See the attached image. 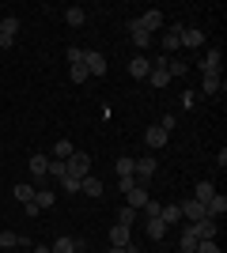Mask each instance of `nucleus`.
Listing matches in <instances>:
<instances>
[{"mask_svg":"<svg viewBox=\"0 0 227 253\" xmlns=\"http://www.w3.org/2000/svg\"><path fill=\"white\" fill-rule=\"evenodd\" d=\"M65 174L68 178H87V174H91V155H84V151H72V155L65 159Z\"/></svg>","mask_w":227,"mask_h":253,"instance_id":"obj_1","label":"nucleus"},{"mask_svg":"<svg viewBox=\"0 0 227 253\" xmlns=\"http://www.w3.org/2000/svg\"><path fill=\"white\" fill-rule=\"evenodd\" d=\"M155 159L151 155H140V159H133V181H136V185H148L151 178H155Z\"/></svg>","mask_w":227,"mask_h":253,"instance_id":"obj_2","label":"nucleus"},{"mask_svg":"<svg viewBox=\"0 0 227 253\" xmlns=\"http://www.w3.org/2000/svg\"><path fill=\"white\" fill-rule=\"evenodd\" d=\"M148 84L155 87V91H163V87L171 84V72H167V57H155V61H151V72H148Z\"/></svg>","mask_w":227,"mask_h":253,"instance_id":"obj_3","label":"nucleus"},{"mask_svg":"<svg viewBox=\"0 0 227 253\" xmlns=\"http://www.w3.org/2000/svg\"><path fill=\"white\" fill-rule=\"evenodd\" d=\"M185 227H189V234H193L197 242H208V238H216V234H220L216 219H197V223H185Z\"/></svg>","mask_w":227,"mask_h":253,"instance_id":"obj_4","label":"nucleus"},{"mask_svg":"<svg viewBox=\"0 0 227 253\" xmlns=\"http://www.w3.org/2000/svg\"><path fill=\"white\" fill-rule=\"evenodd\" d=\"M84 68H87V76H98V80H102V76H106V57L98 49H84Z\"/></svg>","mask_w":227,"mask_h":253,"instance_id":"obj_5","label":"nucleus"},{"mask_svg":"<svg viewBox=\"0 0 227 253\" xmlns=\"http://www.w3.org/2000/svg\"><path fill=\"white\" fill-rule=\"evenodd\" d=\"M178 42H182L185 49H201V45H205V31H201V27H178Z\"/></svg>","mask_w":227,"mask_h":253,"instance_id":"obj_6","label":"nucleus"},{"mask_svg":"<svg viewBox=\"0 0 227 253\" xmlns=\"http://www.w3.org/2000/svg\"><path fill=\"white\" fill-rule=\"evenodd\" d=\"M220 64H224V53H220V49H208L205 57H201V64H197V72H201V76H212V72H220Z\"/></svg>","mask_w":227,"mask_h":253,"instance_id":"obj_7","label":"nucleus"},{"mask_svg":"<svg viewBox=\"0 0 227 253\" xmlns=\"http://www.w3.org/2000/svg\"><path fill=\"white\" fill-rule=\"evenodd\" d=\"M178 208H182V223H197V219H205V204H197L193 197H185Z\"/></svg>","mask_w":227,"mask_h":253,"instance_id":"obj_8","label":"nucleus"},{"mask_svg":"<svg viewBox=\"0 0 227 253\" xmlns=\"http://www.w3.org/2000/svg\"><path fill=\"white\" fill-rule=\"evenodd\" d=\"M15 34H19V15H8V19H0V42L11 45V42H15Z\"/></svg>","mask_w":227,"mask_h":253,"instance_id":"obj_9","label":"nucleus"},{"mask_svg":"<svg viewBox=\"0 0 227 253\" xmlns=\"http://www.w3.org/2000/svg\"><path fill=\"white\" fill-rule=\"evenodd\" d=\"M167 140H171V132H163L159 125H151V128H144V144H148L151 151H155V148H167Z\"/></svg>","mask_w":227,"mask_h":253,"instance_id":"obj_10","label":"nucleus"},{"mask_svg":"<svg viewBox=\"0 0 227 253\" xmlns=\"http://www.w3.org/2000/svg\"><path fill=\"white\" fill-rule=\"evenodd\" d=\"M110 246H133V227L114 223V227H110Z\"/></svg>","mask_w":227,"mask_h":253,"instance_id":"obj_11","label":"nucleus"},{"mask_svg":"<svg viewBox=\"0 0 227 253\" xmlns=\"http://www.w3.org/2000/svg\"><path fill=\"white\" fill-rule=\"evenodd\" d=\"M136 23H140V31H148L155 38V31H163V11H144Z\"/></svg>","mask_w":227,"mask_h":253,"instance_id":"obj_12","label":"nucleus"},{"mask_svg":"<svg viewBox=\"0 0 227 253\" xmlns=\"http://www.w3.org/2000/svg\"><path fill=\"white\" fill-rule=\"evenodd\" d=\"M125 201H129V208H136V211H140L144 204L151 201V193H148V185H133V189L125 193Z\"/></svg>","mask_w":227,"mask_h":253,"instance_id":"obj_13","label":"nucleus"},{"mask_svg":"<svg viewBox=\"0 0 227 253\" xmlns=\"http://www.w3.org/2000/svg\"><path fill=\"white\" fill-rule=\"evenodd\" d=\"M129 34H133V45H136V49H148V45L155 42L148 31H140V23H136V19H129Z\"/></svg>","mask_w":227,"mask_h":253,"instance_id":"obj_14","label":"nucleus"},{"mask_svg":"<svg viewBox=\"0 0 227 253\" xmlns=\"http://www.w3.org/2000/svg\"><path fill=\"white\" fill-rule=\"evenodd\" d=\"M148 72H151V61L144 57V53L129 61V76H133V80H148Z\"/></svg>","mask_w":227,"mask_h":253,"instance_id":"obj_15","label":"nucleus"},{"mask_svg":"<svg viewBox=\"0 0 227 253\" xmlns=\"http://www.w3.org/2000/svg\"><path fill=\"white\" fill-rule=\"evenodd\" d=\"M224 211H227V197H224V193H216V197L205 204V219H220Z\"/></svg>","mask_w":227,"mask_h":253,"instance_id":"obj_16","label":"nucleus"},{"mask_svg":"<svg viewBox=\"0 0 227 253\" xmlns=\"http://www.w3.org/2000/svg\"><path fill=\"white\" fill-rule=\"evenodd\" d=\"M80 193H84V197H102V178H95V174L80 178Z\"/></svg>","mask_w":227,"mask_h":253,"instance_id":"obj_17","label":"nucleus"},{"mask_svg":"<svg viewBox=\"0 0 227 253\" xmlns=\"http://www.w3.org/2000/svg\"><path fill=\"white\" fill-rule=\"evenodd\" d=\"M178 27H167V31H163V38H159V49H163V57H167V53H174L178 49Z\"/></svg>","mask_w":227,"mask_h":253,"instance_id":"obj_18","label":"nucleus"},{"mask_svg":"<svg viewBox=\"0 0 227 253\" xmlns=\"http://www.w3.org/2000/svg\"><path fill=\"white\" fill-rule=\"evenodd\" d=\"M45 170H49V155H31V178H49V174H45Z\"/></svg>","mask_w":227,"mask_h":253,"instance_id":"obj_19","label":"nucleus"},{"mask_svg":"<svg viewBox=\"0 0 227 253\" xmlns=\"http://www.w3.org/2000/svg\"><path fill=\"white\" fill-rule=\"evenodd\" d=\"M212 197H216V185H212V181H197V189H193V201H197V204H208Z\"/></svg>","mask_w":227,"mask_h":253,"instance_id":"obj_20","label":"nucleus"},{"mask_svg":"<svg viewBox=\"0 0 227 253\" xmlns=\"http://www.w3.org/2000/svg\"><path fill=\"white\" fill-rule=\"evenodd\" d=\"M220 91H224L220 72H212V76H205V80H201V95H220Z\"/></svg>","mask_w":227,"mask_h":253,"instance_id":"obj_21","label":"nucleus"},{"mask_svg":"<svg viewBox=\"0 0 227 253\" xmlns=\"http://www.w3.org/2000/svg\"><path fill=\"white\" fill-rule=\"evenodd\" d=\"M49 253H80V250H76V238H68V234H61V238H53V246H49Z\"/></svg>","mask_w":227,"mask_h":253,"instance_id":"obj_22","label":"nucleus"},{"mask_svg":"<svg viewBox=\"0 0 227 253\" xmlns=\"http://www.w3.org/2000/svg\"><path fill=\"white\" fill-rule=\"evenodd\" d=\"M15 246H27V238L15 231H0V250H15Z\"/></svg>","mask_w":227,"mask_h":253,"instance_id":"obj_23","label":"nucleus"},{"mask_svg":"<svg viewBox=\"0 0 227 253\" xmlns=\"http://www.w3.org/2000/svg\"><path fill=\"white\" fill-rule=\"evenodd\" d=\"M34 193H38V189H34V185H27V181H19V185L11 189V197H15V201H19V204H31V201H34Z\"/></svg>","mask_w":227,"mask_h":253,"instance_id":"obj_24","label":"nucleus"},{"mask_svg":"<svg viewBox=\"0 0 227 253\" xmlns=\"http://www.w3.org/2000/svg\"><path fill=\"white\" fill-rule=\"evenodd\" d=\"M159 219L167 223V227H171V223H182V208H178V204H163Z\"/></svg>","mask_w":227,"mask_h":253,"instance_id":"obj_25","label":"nucleus"},{"mask_svg":"<svg viewBox=\"0 0 227 253\" xmlns=\"http://www.w3.org/2000/svg\"><path fill=\"white\" fill-rule=\"evenodd\" d=\"M148 238L151 242H163V238H167V223L163 219H148Z\"/></svg>","mask_w":227,"mask_h":253,"instance_id":"obj_26","label":"nucleus"},{"mask_svg":"<svg viewBox=\"0 0 227 253\" xmlns=\"http://www.w3.org/2000/svg\"><path fill=\"white\" fill-rule=\"evenodd\" d=\"M34 204H38V208H53V204H57V193H49V189H38V193H34Z\"/></svg>","mask_w":227,"mask_h":253,"instance_id":"obj_27","label":"nucleus"},{"mask_svg":"<svg viewBox=\"0 0 227 253\" xmlns=\"http://www.w3.org/2000/svg\"><path fill=\"white\" fill-rule=\"evenodd\" d=\"M84 19H87V11H84V8H76V4L65 11V23H68V27H84Z\"/></svg>","mask_w":227,"mask_h":253,"instance_id":"obj_28","label":"nucleus"},{"mask_svg":"<svg viewBox=\"0 0 227 253\" xmlns=\"http://www.w3.org/2000/svg\"><path fill=\"white\" fill-rule=\"evenodd\" d=\"M178 250H182V253H197V238L189 234V227H185L182 238H178Z\"/></svg>","mask_w":227,"mask_h":253,"instance_id":"obj_29","label":"nucleus"},{"mask_svg":"<svg viewBox=\"0 0 227 253\" xmlns=\"http://www.w3.org/2000/svg\"><path fill=\"white\" fill-rule=\"evenodd\" d=\"M114 170H118V178H133V159H129V155H121L118 163H114Z\"/></svg>","mask_w":227,"mask_h":253,"instance_id":"obj_30","label":"nucleus"},{"mask_svg":"<svg viewBox=\"0 0 227 253\" xmlns=\"http://www.w3.org/2000/svg\"><path fill=\"white\" fill-rule=\"evenodd\" d=\"M197 98H201V95H197L193 87H185V91H182V98H178V106H182V110H193V106H197Z\"/></svg>","mask_w":227,"mask_h":253,"instance_id":"obj_31","label":"nucleus"},{"mask_svg":"<svg viewBox=\"0 0 227 253\" xmlns=\"http://www.w3.org/2000/svg\"><path fill=\"white\" fill-rule=\"evenodd\" d=\"M72 144H68V140H57V144H53V155H49V159H68V155H72Z\"/></svg>","mask_w":227,"mask_h":253,"instance_id":"obj_32","label":"nucleus"},{"mask_svg":"<svg viewBox=\"0 0 227 253\" xmlns=\"http://www.w3.org/2000/svg\"><path fill=\"white\" fill-rule=\"evenodd\" d=\"M45 174H49V178H65V159H49V170H45Z\"/></svg>","mask_w":227,"mask_h":253,"instance_id":"obj_33","label":"nucleus"},{"mask_svg":"<svg viewBox=\"0 0 227 253\" xmlns=\"http://www.w3.org/2000/svg\"><path fill=\"white\" fill-rule=\"evenodd\" d=\"M118 223L133 227V223H136V208H129V204H125V208H118Z\"/></svg>","mask_w":227,"mask_h":253,"instance_id":"obj_34","label":"nucleus"},{"mask_svg":"<svg viewBox=\"0 0 227 253\" xmlns=\"http://www.w3.org/2000/svg\"><path fill=\"white\" fill-rule=\"evenodd\" d=\"M68 80H72V84H84V80H87V68H84V64H68Z\"/></svg>","mask_w":227,"mask_h":253,"instance_id":"obj_35","label":"nucleus"},{"mask_svg":"<svg viewBox=\"0 0 227 253\" xmlns=\"http://www.w3.org/2000/svg\"><path fill=\"white\" fill-rule=\"evenodd\" d=\"M140 211H144V215H148V219H159V211H163V204H159V201H148V204H144Z\"/></svg>","mask_w":227,"mask_h":253,"instance_id":"obj_36","label":"nucleus"},{"mask_svg":"<svg viewBox=\"0 0 227 253\" xmlns=\"http://www.w3.org/2000/svg\"><path fill=\"white\" fill-rule=\"evenodd\" d=\"M68 64H84V49L80 45H68Z\"/></svg>","mask_w":227,"mask_h":253,"instance_id":"obj_37","label":"nucleus"},{"mask_svg":"<svg viewBox=\"0 0 227 253\" xmlns=\"http://www.w3.org/2000/svg\"><path fill=\"white\" fill-rule=\"evenodd\" d=\"M197 253H220L216 238H208V242H197Z\"/></svg>","mask_w":227,"mask_h":253,"instance_id":"obj_38","label":"nucleus"},{"mask_svg":"<svg viewBox=\"0 0 227 253\" xmlns=\"http://www.w3.org/2000/svg\"><path fill=\"white\" fill-rule=\"evenodd\" d=\"M61 189H65V193H80V181H76V178H68V174H65V178H61Z\"/></svg>","mask_w":227,"mask_h":253,"instance_id":"obj_39","label":"nucleus"},{"mask_svg":"<svg viewBox=\"0 0 227 253\" xmlns=\"http://www.w3.org/2000/svg\"><path fill=\"white\" fill-rule=\"evenodd\" d=\"M174 125H178V117H174V114H163V121H159V128H163V132H171Z\"/></svg>","mask_w":227,"mask_h":253,"instance_id":"obj_40","label":"nucleus"},{"mask_svg":"<svg viewBox=\"0 0 227 253\" xmlns=\"http://www.w3.org/2000/svg\"><path fill=\"white\" fill-rule=\"evenodd\" d=\"M133 185H136V181H133V178H118V193H129Z\"/></svg>","mask_w":227,"mask_h":253,"instance_id":"obj_41","label":"nucleus"},{"mask_svg":"<svg viewBox=\"0 0 227 253\" xmlns=\"http://www.w3.org/2000/svg\"><path fill=\"white\" fill-rule=\"evenodd\" d=\"M106 253H125V246H110V250Z\"/></svg>","mask_w":227,"mask_h":253,"instance_id":"obj_42","label":"nucleus"},{"mask_svg":"<svg viewBox=\"0 0 227 253\" xmlns=\"http://www.w3.org/2000/svg\"><path fill=\"white\" fill-rule=\"evenodd\" d=\"M27 253H34V250H27Z\"/></svg>","mask_w":227,"mask_h":253,"instance_id":"obj_43","label":"nucleus"},{"mask_svg":"<svg viewBox=\"0 0 227 253\" xmlns=\"http://www.w3.org/2000/svg\"><path fill=\"white\" fill-rule=\"evenodd\" d=\"M0 45H4V42H0Z\"/></svg>","mask_w":227,"mask_h":253,"instance_id":"obj_44","label":"nucleus"}]
</instances>
